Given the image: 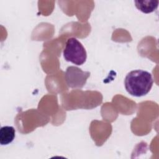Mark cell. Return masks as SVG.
Segmentation results:
<instances>
[{
    "instance_id": "obj_4",
    "label": "cell",
    "mask_w": 159,
    "mask_h": 159,
    "mask_svg": "<svg viewBox=\"0 0 159 159\" xmlns=\"http://www.w3.org/2000/svg\"><path fill=\"white\" fill-rule=\"evenodd\" d=\"M16 136V130L12 126H3L0 129V143L1 145L11 143Z\"/></svg>"
},
{
    "instance_id": "obj_3",
    "label": "cell",
    "mask_w": 159,
    "mask_h": 159,
    "mask_svg": "<svg viewBox=\"0 0 159 159\" xmlns=\"http://www.w3.org/2000/svg\"><path fill=\"white\" fill-rule=\"evenodd\" d=\"M90 76L89 71H84L81 69L74 66H68L65 73V79L67 86L73 89L82 88Z\"/></svg>"
},
{
    "instance_id": "obj_1",
    "label": "cell",
    "mask_w": 159,
    "mask_h": 159,
    "mask_svg": "<svg viewBox=\"0 0 159 159\" xmlns=\"http://www.w3.org/2000/svg\"><path fill=\"white\" fill-rule=\"evenodd\" d=\"M153 84V80L151 73L142 70L130 71L124 80L126 91L130 95L135 97L146 95L152 89Z\"/></svg>"
},
{
    "instance_id": "obj_5",
    "label": "cell",
    "mask_w": 159,
    "mask_h": 159,
    "mask_svg": "<svg viewBox=\"0 0 159 159\" xmlns=\"http://www.w3.org/2000/svg\"><path fill=\"white\" fill-rule=\"evenodd\" d=\"M158 1H135L134 3L136 7L141 12L149 14L157 9L158 6Z\"/></svg>"
},
{
    "instance_id": "obj_2",
    "label": "cell",
    "mask_w": 159,
    "mask_h": 159,
    "mask_svg": "<svg viewBox=\"0 0 159 159\" xmlns=\"http://www.w3.org/2000/svg\"><path fill=\"white\" fill-rule=\"evenodd\" d=\"M63 57L66 61L76 65H81L86 60V51L76 38L71 37L67 40L63 52Z\"/></svg>"
}]
</instances>
